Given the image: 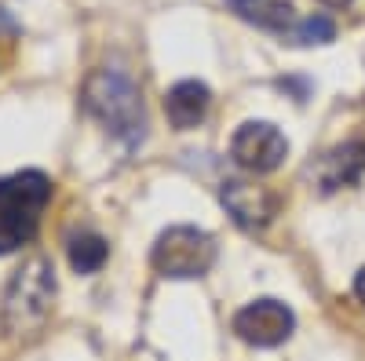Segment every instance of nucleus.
<instances>
[{"instance_id":"obj_12","label":"nucleus","mask_w":365,"mask_h":361,"mask_svg":"<svg viewBox=\"0 0 365 361\" xmlns=\"http://www.w3.org/2000/svg\"><path fill=\"white\" fill-rule=\"evenodd\" d=\"M332 37H336V22H332L329 15L303 19V22H296L289 33H285L289 44H329Z\"/></svg>"},{"instance_id":"obj_11","label":"nucleus","mask_w":365,"mask_h":361,"mask_svg":"<svg viewBox=\"0 0 365 361\" xmlns=\"http://www.w3.org/2000/svg\"><path fill=\"white\" fill-rule=\"evenodd\" d=\"M110 248L106 241L99 234H77L70 237V266L77 270V274H96V270H103Z\"/></svg>"},{"instance_id":"obj_9","label":"nucleus","mask_w":365,"mask_h":361,"mask_svg":"<svg viewBox=\"0 0 365 361\" xmlns=\"http://www.w3.org/2000/svg\"><path fill=\"white\" fill-rule=\"evenodd\" d=\"M208 106H212V92H208V84H201V80H179V84L168 88V95H165V113L172 120V128H179V132L197 128L201 120L208 117Z\"/></svg>"},{"instance_id":"obj_2","label":"nucleus","mask_w":365,"mask_h":361,"mask_svg":"<svg viewBox=\"0 0 365 361\" xmlns=\"http://www.w3.org/2000/svg\"><path fill=\"white\" fill-rule=\"evenodd\" d=\"M48 201L51 179L44 172H15L0 179V256H11L37 237Z\"/></svg>"},{"instance_id":"obj_6","label":"nucleus","mask_w":365,"mask_h":361,"mask_svg":"<svg viewBox=\"0 0 365 361\" xmlns=\"http://www.w3.org/2000/svg\"><path fill=\"white\" fill-rule=\"evenodd\" d=\"M296 314L278 299H256L234 314V333L252 347H278L292 336Z\"/></svg>"},{"instance_id":"obj_13","label":"nucleus","mask_w":365,"mask_h":361,"mask_svg":"<svg viewBox=\"0 0 365 361\" xmlns=\"http://www.w3.org/2000/svg\"><path fill=\"white\" fill-rule=\"evenodd\" d=\"M354 295L361 299V307H365V266L358 270V278H354Z\"/></svg>"},{"instance_id":"obj_4","label":"nucleus","mask_w":365,"mask_h":361,"mask_svg":"<svg viewBox=\"0 0 365 361\" xmlns=\"http://www.w3.org/2000/svg\"><path fill=\"white\" fill-rule=\"evenodd\" d=\"M150 263H154L161 278L190 281V278H201L212 270V263H216V241L197 226H168L158 234L154 248H150Z\"/></svg>"},{"instance_id":"obj_8","label":"nucleus","mask_w":365,"mask_h":361,"mask_svg":"<svg viewBox=\"0 0 365 361\" xmlns=\"http://www.w3.org/2000/svg\"><path fill=\"white\" fill-rule=\"evenodd\" d=\"M311 175H314L322 194H336L344 187H354L365 175V142L354 139V142H344V146H332L311 168Z\"/></svg>"},{"instance_id":"obj_1","label":"nucleus","mask_w":365,"mask_h":361,"mask_svg":"<svg viewBox=\"0 0 365 361\" xmlns=\"http://www.w3.org/2000/svg\"><path fill=\"white\" fill-rule=\"evenodd\" d=\"M81 103L117 142H125L128 150H135L146 139V106H143L139 88L125 73L96 70L84 80Z\"/></svg>"},{"instance_id":"obj_10","label":"nucleus","mask_w":365,"mask_h":361,"mask_svg":"<svg viewBox=\"0 0 365 361\" xmlns=\"http://www.w3.org/2000/svg\"><path fill=\"white\" fill-rule=\"evenodd\" d=\"M237 15L256 22V26H263V29H274V33H282V37L299 22L296 19V8L289 4V0H256V4L241 8Z\"/></svg>"},{"instance_id":"obj_7","label":"nucleus","mask_w":365,"mask_h":361,"mask_svg":"<svg viewBox=\"0 0 365 361\" xmlns=\"http://www.w3.org/2000/svg\"><path fill=\"white\" fill-rule=\"evenodd\" d=\"M220 201L230 212V219L237 226H245V230H263L282 208V197L270 187L245 183V179H227L223 190H220Z\"/></svg>"},{"instance_id":"obj_14","label":"nucleus","mask_w":365,"mask_h":361,"mask_svg":"<svg viewBox=\"0 0 365 361\" xmlns=\"http://www.w3.org/2000/svg\"><path fill=\"white\" fill-rule=\"evenodd\" d=\"M322 4H325V8H347L351 0H322Z\"/></svg>"},{"instance_id":"obj_3","label":"nucleus","mask_w":365,"mask_h":361,"mask_svg":"<svg viewBox=\"0 0 365 361\" xmlns=\"http://www.w3.org/2000/svg\"><path fill=\"white\" fill-rule=\"evenodd\" d=\"M55 303V270L48 259H29L8 285L4 328L11 336H34Z\"/></svg>"},{"instance_id":"obj_5","label":"nucleus","mask_w":365,"mask_h":361,"mask_svg":"<svg viewBox=\"0 0 365 361\" xmlns=\"http://www.w3.org/2000/svg\"><path fill=\"white\" fill-rule=\"evenodd\" d=\"M285 154H289L285 135L267 120H245L230 139V157L252 175H270L274 168H282Z\"/></svg>"},{"instance_id":"obj_15","label":"nucleus","mask_w":365,"mask_h":361,"mask_svg":"<svg viewBox=\"0 0 365 361\" xmlns=\"http://www.w3.org/2000/svg\"><path fill=\"white\" fill-rule=\"evenodd\" d=\"M227 4H234V11H241V8H249V4H256V0H227Z\"/></svg>"}]
</instances>
